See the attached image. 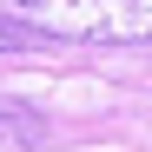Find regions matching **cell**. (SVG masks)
Instances as JSON below:
<instances>
[{
	"instance_id": "1",
	"label": "cell",
	"mask_w": 152,
	"mask_h": 152,
	"mask_svg": "<svg viewBox=\"0 0 152 152\" xmlns=\"http://www.w3.org/2000/svg\"><path fill=\"white\" fill-rule=\"evenodd\" d=\"M7 13H20L53 40L152 46V0H7Z\"/></svg>"
},
{
	"instance_id": "2",
	"label": "cell",
	"mask_w": 152,
	"mask_h": 152,
	"mask_svg": "<svg viewBox=\"0 0 152 152\" xmlns=\"http://www.w3.org/2000/svg\"><path fill=\"white\" fill-rule=\"evenodd\" d=\"M0 139L33 145V139H40V113H33V106H0Z\"/></svg>"
},
{
	"instance_id": "3",
	"label": "cell",
	"mask_w": 152,
	"mask_h": 152,
	"mask_svg": "<svg viewBox=\"0 0 152 152\" xmlns=\"http://www.w3.org/2000/svg\"><path fill=\"white\" fill-rule=\"evenodd\" d=\"M40 27H27L20 13H0V53H20V46H33Z\"/></svg>"
}]
</instances>
